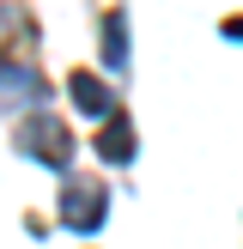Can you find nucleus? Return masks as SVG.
<instances>
[{"label":"nucleus","instance_id":"5","mask_svg":"<svg viewBox=\"0 0 243 249\" xmlns=\"http://www.w3.org/2000/svg\"><path fill=\"white\" fill-rule=\"evenodd\" d=\"M0 97H43V85L24 67H0Z\"/></svg>","mask_w":243,"mask_h":249},{"label":"nucleus","instance_id":"6","mask_svg":"<svg viewBox=\"0 0 243 249\" xmlns=\"http://www.w3.org/2000/svg\"><path fill=\"white\" fill-rule=\"evenodd\" d=\"M104 61H109V67H122V61H128V24H122V18L104 24Z\"/></svg>","mask_w":243,"mask_h":249},{"label":"nucleus","instance_id":"3","mask_svg":"<svg viewBox=\"0 0 243 249\" xmlns=\"http://www.w3.org/2000/svg\"><path fill=\"white\" fill-rule=\"evenodd\" d=\"M73 104L85 109V116H109V91H104V79H91V73H73Z\"/></svg>","mask_w":243,"mask_h":249},{"label":"nucleus","instance_id":"2","mask_svg":"<svg viewBox=\"0 0 243 249\" xmlns=\"http://www.w3.org/2000/svg\"><path fill=\"white\" fill-rule=\"evenodd\" d=\"M104 207H109L104 182H67V195H61V219L73 231H97L104 225Z\"/></svg>","mask_w":243,"mask_h":249},{"label":"nucleus","instance_id":"1","mask_svg":"<svg viewBox=\"0 0 243 249\" xmlns=\"http://www.w3.org/2000/svg\"><path fill=\"white\" fill-rule=\"evenodd\" d=\"M18 146H24L31 158H43V164H55V170L73 158V140H67V128H61L55 116H31V122L18 128Z\"/></svg>","mask_w":243,"mask_h":249},{"label":"nucleus","instance_id":"4","mask_svg":"<svg viewBox=\"0 0 243 249\" xmlns=\"http://www.w3.org/2000/svg\"><path fill=\"white\" fill-rule=\"evenodd\" d=\"M97 152H104L109 164H128V158H134V128H128V122H109V128L97 134Z\"/></svg>","mask_w":243,"mask_h":249}]
</instances>
